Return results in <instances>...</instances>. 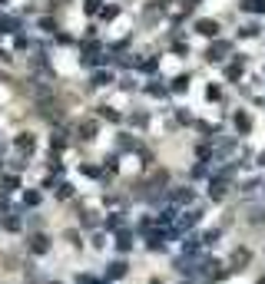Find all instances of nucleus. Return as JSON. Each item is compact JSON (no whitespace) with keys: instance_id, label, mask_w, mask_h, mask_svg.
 I'll return each mask as SVG.
<instances>
[{"instance_id":"f257e3e1","label":"nucleus","mask_w":265,"mask_h":284,"mask_svg":"<svg viewBox=\"0 0 265 284\" xmlns=\"http://www.w3.org/2000/svg\"><path fill=\"white\" fill-rule=\"evenodd\" d=\"M50 245H53V241H50V235H43V231H37V235H30V254H37V258H40V254H47L50 251Z\"/></svg>"},{"instance_id":"f03ea898","label":"nucleus","mask_w":265,"mask_h":284,"mask_svg":"<svg viewBox=\"0 0 265 284\" xmlns=\"http://www.w3.org/2000/svg\"><path fill=\"white\" fill-rule=\"evenodd\" d=\"M0 225H4V231H10V235H17V231L24 228V215H20V212H4V218H0Z\"/></svg>"},{"instance_id":"7ed1b4c3","label":"nucleus","mask_w":265,"mask_h":284,"mask_svg":"<svg viewBox=\"0 0 265 284\" xmlns=\"http://www.w3.org/2000/svg\"><path fill=\"white\" fill-rule=\"evenodd\" d=\"M126 271H129L126 258H116V261H110V264H106V281H120V277H126Z\"/></svg>"},{"instance_id":"20e7f679","label":"nucleus","mask_w":265,"mask_h":284,"mask_svg":"<svg viewBox=\"0 0 265 284\" xmlns=\"http://www.w3.org/2000/svg\"><path fill=\"white\" fill-rule=\"evenodd\" d=\"M146 248H149V251H162V248H166V231L149 228L146 231Z\"/></svg>"},{"instance_id":"39448f33","label":"nucleus","mask_w":265,"mask_h":284,"mask_svg":"<svg viewBox=\"0 0 265 284\" xmlns=\"http://www.w3.org/2000/svg\"><path fill=\"white\" fill-rule=\"evenodd\" d=\"M113 245H116V251H120V254H126L129 248H133V231H129V228L116 231V241H113Z\"/></svg>"},{"instance_id":"423d86ee","label":"nucleus","mask_w":265,"mask_h":284,"mask_svg":"<svg viewBox=\"0 0 265 284\" xmlns=\"http://www.w3.org/2000/svg\"><path fill=\"white\" fill-rule=\"evenodd\" d=\"M169 198H172L176 205H189V202H196V192L183 185V189H172V192H169Z\"/></svg>"},{"instance_id":"0eeeda50","label":"nucleus","mask_w":265,"mask_h":284,"mask_svg":"<svg viewBox=\"0 0 265 284\" xmlns=\"http://www.w3.org/2000/svg\"><path fill=\"white\" fill-rule=\"evenodd\" d=\"M199 251H202V238L199 235H189L183 241V254H186V258H193V254H199Z\"/></svg>"},{"instance_id":"6e6552de","label":"nucleus","mask_w":265,"mask_h":284,"mask_svg":"<svg viewBox=\"0 0 265 284\" xmlns=\"http://www.w3.org/2000/svg\"><path fill=\"white\" fill-rule=\"evenodd\" d=\"M17 149L24 152V156H30V152L37 149V139H33L30 132H20V135H17Z\"/></svg>"},{"instance_id":"1a4fd4ad","label":"nucleus","mask_w":265,"mask_h":284,"mask_svg":"<svg viewBox=\"0 0 265 284\" xmlns=\"http://www.w3.org/2000/svg\"><path fill=\"white\" fill-rule=\"evenodd\" d=\"M20 189V179L17 175H4V182H0V195H10V192Z\"/></svg>"},{"instance_id":"9d476101","label":"nucleus","mask_w":265,"mask_h":284,"mask_svg":"<svg viewBox=\"0 0 265 284\" xmlns=\"http://www.w3.org/2000/svg\"><path fill=\"white\" fill-rule=\"evenodd\" d=\"M106 228H110V231H123V228H126V215L113 212L110 218H106Z\"/></svg>"},{"instance_id":"9b49d317","label":"nucleus","mask_w":265,"mask_h":284,"mask_svg":"<svg viewBox=\"0 0 265 284\" xmlns=\"http://www.w3.org/2000/svg\"><path fill=\"white\" fill-rule=\"evenodd\" d=\"M40 202H43V192H37V189H27L24 192V205L27 208H37Z\"/></svg>"},{"instance_id":"f8f14e48","label":"nucleus","mask_w":265,"mask_h":284,"mask_svg":"<svg viewBox=\"0 0 265 284\" xmlns=\"http://www.w3.org/2000/svg\"><path fill=\"white\" fill-rule=\"evenodd\" d=\"M245 261H249V251H245V248H239V251H232V261H229V268H245Z\"/></svg>"},{"instance_id":"ddd939ff","label":"nucleus","mask_w":265,"mask_h":284,"mask_svg":"<svg viewBox=\"0 0 265 284\" xmlns=\"http://www.w3.org/2000/svg\"><path fill=\"white\" fill-rule=\"evenodd\" d=\"M100 132V122H93V119H86V122H80V135L83 139H93V135Z\"/></svg>"},{"instance_id":"4468645a","label":"nucleus","mask_w":265,"mask_h":284,"mask_svg":"<svg viewBox=\"0 0 265 284\" xmlns=\"http://www.w3.org/2000/svg\"><path fill=\"white\" fill-rule=\"evenodd\" d=\"M209 195H212V198H216V202H222V198H225V179H216V182H212V189H209Z\"/></svg>"},{"instance_id":"2eb2a0df","label":"nucleus","mask_w":265,"mask_h":284,"mask_svg":"<svg viewBox=\"0 0 265 284\" xmlns=\"http://www.w3.org/2000/svg\"><path fill=\"white\" fill-rule=\"evenodd\" d=\"M196 30H199V33H206V37H216V24H212V20H202V24L196 27Z\"/></svg>"},{"instance_id":"dca6fc26","label":"nucleus","mask_w":265,"mask_h":284,"mask_svg":"<svg viewBox=\"0 0 265 284\" xmlns=\"http://www.w3.org/2000/svg\"><path fill=\"white\" fill-rule=\"evenodd\" d=\"M235 126H239V132H249V116L245 112H235Z\"/></svg>"},{"instance_id":"f3484780","label":"nucleus","mask_w":265,"mask_h":284,"mask_svg":"<svg viewBox=\"0 0 265 284\" xmlns=\"http://www.w3.org/2000/svg\"><path fill=\"white\" fill-rule=\"evenodd\" d=\"M100 116H103V119H110V122H120V116H116V112H113L110 106H100Z\"/></svg>"},{"instance_id":"a211bd4d","label":"nucleus","mask_w":265,"mask_h":284,"mask_svg":"<svg viewBox=\"0 0 265 284\" xmlns=\"http://www.w3.org/2000/svg\"><path fill=\"white\" fill-rule=\"evenodd\" d=\"M110 83V73H93V86H106Z\"/></svg>"},{"instance_id":"6ab92c4d","label":"nucleus","mask_w":265,"mask_h":284,"mask_svg":"<svg viewBox=\"0 0 265 284\" xmlns=\"http://www.w3.org/2000/svg\"><path fill=\"white\" fill-rule=\"evenodd\" d=\"M222 53H225V43H216L212 53H209V60H222Z\"/></svg>"},{"instance_id":"aec40b11","label":"nucleus","mask_w":265,"mask_h":284,"mask_svg":"<svg viewBox=\"0 0 265 284\" xmlns=\"http://www.w3.org/2000/svg\"><path fill=\"white\" fill-rule=\"evenodd\" d=\"M76 284H97V274H86L83 271V274H76Z\"/></svg>"},{"instance_id":"412c9836","label":"nucleus","mask_w":265,"mask_h":284,"mask_svg":"<svg viewBox=\"0 0 265 284\" xmlns=\"http://www.w3.org/2000/svg\"><path fill=\"white\" fill-rule=\"evenodd\" d=\"M90 245H93V248H103V245H106V238H103V235H100V231H97V235L90 238Z\"/></svg>"},{"instance_id":"4be33fe9","label":"nucleus","mask_w":265,"mask_h":284,"mask_svg":"<svg viewBox=\"0 0 265 284\" xmlns=\"http://www.w3.org/2000/svg\"><path fill=\"white\" fill-rule=\"evenodd\" d=\"M56 195H60V198H70V195H73V185H66V182H63V185H60V192H56Z\"/></svg>"},{"instance_id":"5701e85b","label":"nucleus","mask_w":265,"mask_h":284,"mask_svg":"<svg viewBox=\"0 0 265 284\" xmlns=\"http://www.w3.org/2000/svg\"><path fill=\"white\" fill-rule=\"evenodd\" d=\"M83 175H90V179H97V175H100V166H83Z\"/></svg>"},{"instance_id":"b1692460","label":"nucleus","mask_w":265,"mask_h":284,"mask_svg":"<svg viewBox=\"0 0 265 284\" xmlns=\"http://www.w3.org/2000/svg\"><path fill=\"white\" fill-rule=\"evenodd\" d=\"M66 241H70L73 248H80V235H76V231H66Z\"/></svg>"},{"instance_id":"393cba45","label":"nucleus","mask_w":265,"mask_h":284,"mask_svg":"<svg viewBox=\"0 0 265 284\" xmlns=\"http://www.w3.org/2000/svg\"><path fill=\"white\" fill-rule=\"evenodd\" d=\"M186 83H189V79H186V76H179V79H172V89H179V93H183V89H186Z\"/></svg>"},{"instance_id":"a878e982","label":"nucleus","mask_w":265,"mask_h":284,"mask_svg":"<svg viewBox=\"0 0 265 284\" xmlns=\"http://www.w3.org/2000/svg\"><path fill=\"white\" fill-rule=\"evenodd\" d=\"M258 166H265V152H262V156H258Z\"/></svg>"},{"instance_id":"bb28decb","label":"nucleus","mask_w":265,"mask_h":284,"mask_svg":"<svg viewBox=\"0 0 265 284\" xmlns=\"http://www.w3.org/2000/svg\"><path fill=\"white\" fill-rule=\"evenodd\" d=\"M255 284H265V277H258V281H255Z\"/></svg>"},{"instance_id":"cd10ccee","label":"nucleus","mask_w":265,"mask_h":284,"mask_svg":"<svg viewBox=\"0 0 265 284\" xmlns=\"http://www.w3.org/2000/svg\"><path fill=\"white\" fill-rule=\"evenodd\" d=\"M53 284H56V281H53Z\"/></svg>"}]
</instances>
